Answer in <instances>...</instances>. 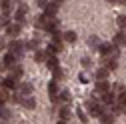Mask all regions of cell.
<instances>
[{
    "mask_svg": "<svg viewBox=\"0 0 126 124\" xmlns=\"http://www.w3.org/2000/svg\"><path fill=\"white\" fill-rule=\"evenodd\" d=\"M8 16H10L8 12H2V16H0V26H4V28H6V26L10 24V18H8Z\"/></svg>",
    "mask_w": 126,
    "mask_h": 124,
    "instance_id": "83f0119b",
    "label": "cell"
},
{
    "mask_svg": "<svg viewBox=\"0 0 126 124\" xmlns=\"http://www.w3.org/2000/svg\"><path fill=\"white\" fill-rule=\"evenodd\" d=\"M0 10L10 14V10H12V2H10V0H0Z\"/></svg>",
    "mask_w": 126,
    "mask_h": 124,
    "instance_id": "603a6c76",
    "label": "cell"
},
{
    "mask_svg": "<svg viewBox=\"0 0 126 124\" xmlns=\"http://www.w3.org/2000/svg\"><path fill=\"white\" fill-rule=\"evenodd\" d=\"M4 88H6V90L18 88V82H16V78H12V76H8V78H4Z\"/></svg>",
    "mask_w": 126,
    "mask_h": 124,
    "instance_id": "d6986e66",
    "label": "cell"
},
{
    "mask_svg": "<svg viewBox=\"0 0 126 124\" xmlns=\"http://www.w3.org/2000/svg\"><path fill=\"white\" fill-rule=\"evenodd\" d=\"M20 96H22V94H12V96H10V100H12V102H18V104H22V98H20Z\"/></svg>",
    "mask_w": 126,
    "mask_h": 124,
    "instance_id": "8d00e7d4",
    "label": "cell"
},
{
    "mask_svg": "<svg viewBox=\"0 0 126 124\" xmlns=\"http://www.w3.org/2000/svg\"><path fill=\"white\" fill-rule=\"evenodd\" d=\"M58 96H60V102H64V104H68V102L72 100V94H70L68 90H62V92H60Z\"/></svg>",
    "mask_w": 126,
    "mask_h": 124,
    "instance_id": "44dd1931",
    "label": "cell"
},
{
    "mask_svg": "<svg viewBox=\"0 0 126 124\" xmlns=\"http://www.w3.org/2000/svg\"><path fill=\"white\" fill-rule=\"evenodd\" d=\"M106 2H110V4H114V2H118V0H106Z\"/></svg>",
    "mask_w": 126,
    "mask_h": 124,
    "instance_id": "60d3db41",
    "label": "cell"
},
{
    "mask_svg": "<svg viewBox=\"0 0 126 124\" xmlns=\"http://www.w3.org/2000/svg\"><path fill=\"white\" fill-rule=\"evenodd\" d=\"M86 44H88V46H92V48H96V50H98V46H100V40H98V36H88Z\"/></svg>",
    "mask_w": 126,
    "mask_h": 124,
    "instance_id": "cb8c5ba5",
    "label": "cell"
},
{
    "mask_svg": "<svg viewBox=\"0 0 126 124\" xmlns=\"http://www.w3.org/2000/svg\"><path fill=\"white\" fill-rule=\"evenodd\" d=\"M76 114H78V120H80L82 124H86V122H88V116H86V112L82 110V108H76Z\"/></svg>",
    "mask_w": 126,
    "mask_h": 124,
    "instance_id": "4316f807",
    "label": "cell"
},
{
    "mask_svg": "<svg viewBox=\"0 0 126 124\" xmlns=\"http://www.w3.org/2000/svg\"><path fill=\"white\" fill-rule=\"evenodd\" d=\"M106 68H108L110 72H112V70H116V68H118V62H116V60H112V58H110V60H108V64H106Z\"/></svg>",
    "mask_w": 126,
    "mask_h": 124,
    "instance_id": "836d02e7",
    "label": "cell"
},
{
    "mask_svg": "<svg viewBox=\"0 0 126 124\" xmlns=\"http://www.w3.org/2000/svg\"><path fill=\"white\" fill-rule=\"evenodd\" d=\"M60 50H62V42H50L48 48H46V54H48V56H54V54H58Z\"/></svg>",
    "mask_w": 126,
    "mask_h": 124,
    "instance_id": "9c48e42d",
    "label": "cell"
},
{
    "mask_svg": "<svg viewBox=\"0 0 126 124\" xmlns=\"http://www.w3.org/2000/svg\"><path fill=\"white\" fill-rule=\"evenodd\" d=\"M44 30H46L48 34H56V32H58V20H56V18H52L48 24H46V28H44Z\"/></svg>",
    "mask_w": 126,
    "mask_h": 124,
    "instance_id": "4fadbf2b",
    "label": "cell"
},
{
    "mask_svg": "<svg viewBox=\"0 0 126 124\" xmlns=\"http://www.w3.org/2000/svg\"><path fill=\"white\" fill-rule=\"evenodd\" d=\"M0 118H2V120H8L10 118V110H8L4 104H0Z\"/></svg>",
    "mask_w": 126,
    "mask_h": 124,
    "instance_id": "484cf974",
    "label": "cell"
},
{
    "mask_svg": "<svg viewBox=\"0 0 126 124\" xmlns=\"http://www.w3.org/2000/svg\"><path fill=\"white\" fill-rule=\"evenodd\" d=\"M108 74H110V70H108L106 66L98 68V70H96V80H108Z\"/></svg>",
    "mask_w": 126,
    "mask_h": 124,
    "instance_id": "2e32d148",
    "label": "cell"
},
{
    "mask_svg": "<svg viewBox=\"0 0 126 124\" xmlns=\"http://www.w3.org/2000/svg\"><path fill=\"white\" fill-rule=\"evenodd\" d=\"M110 82L108 80H96V92L98 94H106V92H110Z\"/></svg>",
    "mask_w": 126,
    "mask_h": 124,
    "instance_id": "8992f818",
    "label": "cell"
},
{
    "mask_svg": "<svg viewBox=\"0 0 126 124\" xmlns=\"http://www.w3.org/2000/svg\"><path fill=\"white\" fill-rule=\"evenodd\" d=\"M114 44H116V46H118V44H120V46H126V32H118V34L114 36Z\"/></svg>",
    "mask_w": 126,
    "mask_h": 124,
    "instance_id": "ffe728a7",
    "label": "cell"
},
{
    "mask_svg": "<svg viewBox=\"0 0 126 124\" xmlns=\"http://www.w3.org/2000/svg\"><path fill=\"white\" fill-rule=\"evenodd\" d=\"M22 106L26 108V110H34V108H36L34 96H24V98H22Z\"/></svg>",
    "mask_w": 126,
    "mask_h": 124,
    "instance_id": "8fae6325",
    "label": "cell"
},
{
    "mask_svg": "<svg viewBox=\"0 0 126 124\" xmlns=\"http://www.w3.org/2000/svg\"><path fill=\"white\" fill-rule=\"evenodd\" d=\"M8 50H10V52H14V54H16V58L20 60V58H22V54H24V50H26V44H24L22 40H12V42L8 44Z\"/></svg>",
    "mask_w": 126,
    "mask_h": 124,
    "instance_id": "6da1fadb",
    "label": "cell"
},
{
    "mask_svg": "<svg viewBox=\"0 0 126 124\" xmlns=\"http://www.w3.org/2000/svg\"><path fill=\"white\" fill-rule=\"evenodd\" d=\"M20 32H22V24H20V22L8 24V26H6V36H10V38H18Z\"/></svg>",
    "mask_w": 126,
    "mask_h": 124,
    "instance_id": "3957f363",
    "label": "cell"
},
{
    "mask_svg": "<svg viewBox=\"0 0 126 124\" xmlns=\"http://www.w3.org/2000/svg\"><path fill=\"white\" fill-rule=\"evenodd\" d=\"M58 80H50L48 82V96H50V102H60V96H58Z\"/></svg>",
    "mask_w": 126,
    "mask_h": 124,
    "instance_id": "7a4b0ae2",
    "label": "cell"
},
{
    "mask_svg": "<svg viewBox=\"0 0 126 124\" xmlns=\"http://www.w3.org/2000/svg\"><path fill=\"white\" fill-rule=\"evenodd\" d=\"M46 64H48V68H50V70L58 68V58H56V56H48V58H46Z\"/></svg>",
    "mask_w": 126,
    "mask_h": 124,
    "instance_id": "d4e9b609",
    "label": "cell"
},
{
    "mask_svg": "<svg viewBox=\"0 0 126 124\" xmlns=\"http://www.w3.org/2000/svg\"><path fill=\"white\" fill-rule=\"evenodd\" d=\"M36 4H38L40 8H46V6H48V0H36Z\"/></svg>",
    "mask_w": 126,
    "mask_h": 124,
    "instance_id": "74e56055",
    "label": "cell"
},
{
    "mask_svg": "<svg viewBox=\"0 0 126 124\" xmlns=\"http://www.w3.org/2000/svg\"><path fill=\"white\" fill-rule=\"evenodd\" d=\"M114 48H116V44H114V42H112V44H110V42H104V44L98 46V52H100L102 56H110V54L114 52Z\"/></svg>",
    "mask_w": 126,
    "mask_h": 124,
    "instance_id": "5b68a950",
    "label": "cell"
},
{
    "mask_svg": "<svg viewBox=\"0 0 126 124\" xmlns=\"http://www.w3.org/2000/svg\"><path fill=\"white\" fill-rule=\"evenodd\" d=\"M56 12H58V4H56V2H48V6L44 8V14H46L50 20L56 16Z\"/></svg>",
    "mask_w": 126,
    "mask_h": 124,
    "instance_id": "ba28073f",
    "label": "cell"
},
{
    "mask_svg": "<svg viewBox=\"0 0 126 124\" xmlns=\"http://www.w3.org/2000/svg\"><path fill=\"white\" fill-rule=\"evenodd\" d=\"M118 98H116V92L114 90H110V92H106V94H102V104H114Z\"/></svg>",
    "mask_w": 126,
    "mask_h": 124,
    "instance_id": "30bf717a",
    "label": "cell"
},
{
    "mask_svg": "<svg viewBox=\"0 0 126 124\" xmlns=\"http://www.w3.org/2000/svg\"><path fill=\"white\" fill-rule=\"evenodd\" d=\"M32 90H34V86L30 84V82H18V92H20V94L30 96V94H32Z\"/></svg>",
    "mask_w": 126,
    "mask_h": 124,
    "instance_id": "52a82bcc",
    "label": "cell"
},
{
    "mask_svg": "<svg viewBox=\"0 0 126 124\" xmlns=\"http://www.w3.org/2000/svg\"><path fill=\"white\" fill-rule=\"evenodd\" d=\"M10 96H8V92H4V90H0V104H4L6 100H8Z\"/></svg>",
    "mask_w": 126,
    "mask_h": 124,
    "instance_id": "d590c367",
    "label": "cell"
},
{
    "mask_svg": "<svg viewBox=\"0 0 126 124\" xmlns=\"http://www.w3.org/2000/svg\"><path fill=\"white\" fill-rule=\"evenodd\" d=\"M116 24H118V28H126V14H120L116 18Z\"/></svg>",
    "mask_w": 126,
    "mask_h": 124,
    "instance_id": "1f68e13d",
    "label": "cell"
},
{
    "mask_svg": "<svg viewBox=\"0 0 126 124\" xmlns=\"http://www.w3.org/2000/svg\"><path fill=\"white\" fill-rule=\"evenodd\" d=\"M22 74H24V70H22L20 64H12L10 66V76H12V78H20Z\"/></svg>",
    "mask_w": 126,
    "mask_h": 124,
    "instance_id": "7c38bea8",
    "label": "cell"
},
{
    "mask_svg": "<svg viewBox=\"0 0 126 124\" xmlns=\"http://www.w3.org/2000/svg\"><path fill=\"white\" fill-rule=\"evenodd\" d=\"M48 16H46V14H40V16L34 20V24H36V28H46V24H48Z\"/></svg>",
    "mask_w": 126,
    "mask_h": 124,
    "instance_id": "9a60e30c",
    "label": "cell"
},
{
    "mask_svg": "<svg viewBox=\"0 0 126 124\" xmlns=\"http://www.w3.org/2000/svg\"><path fill=\"white\" fill-rule=\"evenodd\" d=\"M16 2H20V0H16Z\"/></svg>",
    "mask_w": 126,
    "mask_h": 124,
    "instance_id": "f6af8a7d",
    "label": "cell"
},
{
    "mask_svg": "<svg viewBox=\"0 0 126 124\" xmlns=\"http://www.w3.org/2000/svg\"><path fill=\"white\" fill-rule=\"evenodd\" d=\"M80 66H82V68H90V66H92V60H90L88 56H82V58H80Z\"/></svg>",
    "mask_w": 126,
    "mask_h": 124,
    "instance_id": "4dcf8cb0",
    "label": "cell"
},
{
    "mask_svg": "<svg viewBox=\"0 0 126 124\" xmlns=\"http://www.w3.org/2000/svg\"><path fill=\"white\" fill-rule=\"evenodd\" d=\"M2 60L6 62V64H8V68H10V66H12V64H14V62H16L18 58H16V54H14V52H10V50H8V52L4 54V58H2Z\"/></svg>",
    "mask_w": 126,
    "mask_h": 124,
    "instance_id": "ac0fdd59",
    "label": "cell"
},
{
    "mask_svg": "<svg viewBox=\"0 0 126 124\" xmlns=\"http://www.w3.org/2000/svg\"><path fill=\"white\" fill-rule=\"evenodd\" d=\"M26 12H28V6H26V4H20L18 10L14 12V18H16V22H20V24L26 22Z\"/></svg>",
    "mask_w": 126,
    "mask_h": 124,
    "instance_id": "277c9868",
    "label": "cell"
},
{
    "mask_svg": "<svg viewBox=\"0 0 126 124\" xmlns=\"http://www.w3.org/2000/svg\"><path fill=\"white\" fill-rule=\"evenodd\" d=\"M78 80H80L82 84H88V82H90V80H88V74H86V72H80V74H78Z\"/></svg>",
    "mask_w": 126,
    "mask_h": 124,
    "instance_id": "e575fe53",
    "label": "cell"
},
{
    "mask_svg": "<svg viewBox=\"0 0 126 124\" xmlns=\"http://www.w3.org/2000/svg\"><path fill=\"white\" fill-rule=\"evenodd\" d=\"M58 114H60V120H64V122H68L70 116H72V112H70V108H68V106H62Z\"/></svg>",
    "mask_w": 126,
    "mask_h": 124,
    "instance_id": "e0dca14e",
    "label": "cell"
},
{
    "mask_svg": "<svg viewBox=\"0 0 126 124\" xmlns=\"http://www.w3.org/2000/svg\"><path fill=\"white\" fill-rule=\"evenodd\" d=\"M56 124H66V122H64V120H60V122H56Z\"/></svg>",
    "mask_w": 126,
    "mask_h": 124,
    "instance_id": "7bdbcfd3",
    "label": "cell"
},
{
    "mask_svg": "<svg viewBox=\"0 0 126 124\" xmlns=\"http://www.w3.org/2000/svg\"><path fill=\"white\" fill-rule=\"evenodd\" d=\"M118 104V102H116ZM120 108H122V114H126V104H120Z\"/></svg>",
    "mask_w": 126,
    "mask_h": 124,
    "instance_id": "f35d334b",
    "label": "cell"
},
{
    "mask_svg": "<svg viewBox=\"0 0 126 124\" xmlns=\"http://www.w3.org/2000/svg\"><path fill=\"white\" fill-rule=\"evenodd\" d=\"M76 38H78V34L74 32V30H68V32H64V40H66V42L72 44V42H76Z\"/></svg>",
    "mask_w": 126,
    "mask_h": 124,
    "instance_id": "7402d4cb",
    "label": "cell"
},
{
    "mask_svg": "<svg viewBox=\"0 0 126 124\" xmlns=\"http://www.w3.org/2000/svg\"><path fill=\"white\" fill-rule=\"evenodd\" d=\"M100 120H102V124H114L116 114H114V112H104V114L100 116Z\"/></svg>",
    "mask_w": 126,
    "mask_h": 124,
    "instance_id": "5bb4252c",
    "label": "cell"
},
{
    "mask_svg": "<svg viewBox=\"0 0 126 124\" xmlns=\"http://www.w3.org/2000/svg\"><path fill=\"white\" fill-rule=\"evenodd\" d=\"M122 2H124V4H126V0H122Z\"/></svg>",
    "mask_w": 126,
    "mask_h": 124,
    "instance_id": "ee69618b",
    "label": "cell"
},
{
    "mask_svg": "<svg viewBox=\"0 0 126 124\" xmlns=\"http://www.w3.org/2000/svg\"><path fill=\"white\" fill-rule=\"evenodd\" d=\"M52 74H54V80H60L62 76H64V72H62V68H60V66H58V68H54V70H52Z\"/></svg>",
    "mask_w": 126,
    "mask_h": 124,
    "instance_id": "d6a6232c",
    "label": "cell"
},
{
    "mask_svg": "<svg viewBox=\"0 0 126 124\" xmlns=\"http://www.w3.org/2000/svg\"><path fill=\"white\" fill-rule=\"evenodd\" d=\"M0 86H4V78H0Z\"/></svg>",
    "mask_w": 126,
    "mask_h": 124,
    "instance_id": "b9f144b4",
    "label": "cell"
},
{
    "mask_svg": "<svg viewBox=\"0 0 126 124\" xmlns=\"http://www.w3.org/2000/svg\"><path fill=\"white\" fill-rule=\"evenodd\" d=\"M34 60H36V62H44V60H46V52L36 50V52H34Z\"/></svg>",
    "mask_w": 126,
    "mask_h": 124,
    "instance_id": "f546056e",
    "label": "cell"
},
{
    "mask_svg": "<svg viewBox=\"0 0 126 124\" xmlns=\"http://www.w3.org/2000/svg\"><path fill=\"white\" fill-rule=\"evenodd\" d=\"M0 48H4V40L2 38H0Z\"/></svg>",
    "mask_w": 126,
    "mask_h": 124,
    "instance_id": "ab89813d",
    "label": "cell"
},
{
    "mask_svg": "<svg viewBox=\"0 0 126 124\" xmlns=\"http://www.w3.org/2000/svg\"><path fill=\"white\" fill-rule=\"evenodd\" d=\"M26 48H28V50H38V40H36V38L28 40V42H26Z\"/></svg>",
    "mask_w": 126,
    "mask_h": 124,
    "instance_id": "f1b7e54d",
    "label": "cell"
}]
</instances>
